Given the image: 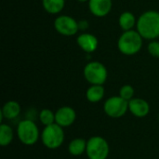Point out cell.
Instances as JSON below:
<instances>
[{
    "instance_id": "6da1fadb",
    "label": "cell",
    "mask_w": 159,
    "mask_h": 159,
    "mask_svg": "<svg viewBox=\"0 0 159 159\" xmlns=\"http://www.w3.org/2000/svg\"><path fill=\"white\" fill-rule=\"evenodd\" d=\"M137 31L143 39L156 40L159 37V12L148 10L143 12L137 20Z\"/></svg>"
},
{
    "instance_id": "7a4b0ae2",
    "label": "cell",
    "mask_w": 159,
    "mask_h": 159,
    "mask_svg": "<svg viewBox=\"0 0 159 159\" xmlns=\"http://www.w3.org/2000/svg\"><path fill=\"white\" fill-rule=\"evenodd\" d=\"M143 38L136 30H130L124 32L118 38L117 41V48L118 50L126 55L132 56L140 52L143 48Z\"/></svg>"
},
{
    "instance_id": "3957f363",
    "label": "cell",
    "mask_w": 159,
    "mask_h": 159,
    "mask_svg": "<svg viewBox=\"0 0 159 159\" xmlns=\"http://www.w3.org/2000/svg\"><path fill=\"white\" fill-rule=\"evenodd\" d=\"M64 130L63 128L54 123L49 126H46L41 132L40 139L45 147L50 150L60 148L64 142Z\"/></svg>"
},
{
    "instance_id": "277c9868",
    "label": "cell",
    "mask_w": 159,
    "mask_h": 159,
    "mask_svg": "<svg viewBox=\"0 0 159 159\" xmlns=\"http://www.w3.org/2000/svg\"><path fill=\"white\" fill-rule=\"evenodd\" d=\"M40 136L37 125L31 119L21 120L17 126V137L24 145L32 146L35 144Z\"/></svg>"
},
{
    "instance_id": "5b68a950",
    "label": "cell",
    "mask_w": 159,
    "mask_h": 159,
    "mask_svg": "<svg viewBox=\"0 0 159 159\" xmlns=\"http://www.w3.org/2000/svg\"><path fill=\"white\" fill-rule=\"evenodd\" d=\"M85 79L90 85H103L108 77V71L100 61H89L83 70Z\"/></svg>"
},
{
    "instance_id": "8992f818",
    "label": "cell",
    "mask_w": 159,
    "mask_h": 159,
    "mask_svg": "<svg viewBox=\"0 0 159 159\" xmlns=\"http://www.w3.org/2000/svg\"><path fill=\"white\" fill-rule=\"evenodd\" d=\"M109 153V143L103 137L93 136L87 141L86 154L89 159H107Z\"/></svg>"
},
{
    "instance_id": "52a82bcc",
    "label": "cell",
    "mask_w": 159,
    "mask_h": 159,
    "mask_svg": "<svg viewBox=\"0 0 159 159\" xmlns=\"http://www.w3.org/2000/svg\"><path fill=\"white\" fill-rule=\"evenodd\" d=\"M104 113L112 118H120L129 111V102L118 96L108 98L103 104Z\"/></svg>"
},
{
    "instance_id": "ba28073f",
    "label": "cell",
    "mask_w": 159,
    "mask_h": 159,
    "mask_svg": "<svg viewBox=\"0 0 159 159\" xmlns=\"http://www.w3.org/2000/svg\"><path fill=\"white\" fill-rule=\"evenodd\" d=\"M54 28L61 35L73 36L79 31L78 21L68 15H60L54 20Z\"/></svg>"
},
{
    "instance_id": "9c48e42d",
    "label": "cell",
    "mask_w": 159,
    "mask_h": 159,
    "mask_svg": "<svg viewBox=\"0 0 159 159\" xmlns=\"http://www.w3.org/2000/svg\"><path fill=\"white\" fill-rule=\"evenodd\" d=\"M76 119V113L70 106H62L55 112V123L62 128L72 126Z\"/></svg>"
},
{
    "instance_id": "30bf717a",
    "label": "cell",
    "mask_w": 159,
    "mask_h": 159,
    "mask_svg": "<svg viewBox=\"0 0 159 159\" xmlns=\"http://www.w3.org/2000/svg\"><path fill=\"white\" fill-rule=\"evenodd\" d=\"M89 8L92 15L98 18L107 16L112 10V0H89Z\"/></svg>"
},
{
    "instance_id": "8fae6325",
    "label": "cell",
    "mask_w": 159,
    "mask_h": 159,
    "mask_svg": "<svg viewBox=\"0 0 159 159\" xmlns=\"http://www.w3.org/2000/svg\"><path fill=\"white\" fill-rule=\"evenodd\" d=\"M129 111L136 117L143 118L150 113L149 103L141 98H133L129 102Z\"/></svg>"
},
{
    "instance_id": "7c38bea8",
    "label": "cell",
    "mask_w": 159,
    "mask_h": 159,
    "mask_svg": "<svg viewBox=\"0 0 159 159\" xmlns=\"http://www.w3.org/2000/svg\"><path fill=\"white\" fill-rule=\"evenodd\" d=\"M76 43L79 48L87 53L94 52L99 45L98 38L89 33H82L76 38Z\"/></svg>"
},
{
    "instance_id": "4fadbf2b",
    "label": "cell",
    "mask_w": 159,
    "mask_h": 159,
    "mask_svg": "<svg viewBox=\"0 0 159 159\" xmlns=\"http://www.w3.org/2000/svg\"><path fill=\"white\" fill-rule=\"evenodd\" d=\"M20 114V105L16 101L7 102L0 110V121L2 122L4 118L12 120L17 118Z\"/></svg>"
},
{
    "instance_id": "5bb4252c",
    "label": "cell",
    "mask_w": 159,
    "mask_h": 159,
    "mask_svg": "<svg viewBox=\"0 0 159 159\" xmlns=\"http://www.w3.org/2000/svg\"><path fill=\"white\" fill-rule=\"evenodd\" d=\"M105 94L103 85H91L86 91V98L89 102L96 103L101 102Z\"/></svg>"
},
{
    "instance_id": "9a60e30c",
    "label": "cell",
    "mask_w": 159,
    "mask_h": 159,
    "mask_svg": "<svg viewBox=\"0 0 159 159\" xmlns=\"http://www.w3.org/2000/svg\"><path fill=\"white\" fill-rule=\"evenodd\" d=\"M118 24L124 32L130 31V30H133V28L136 26L137 20L132 12L125 11V12L121 13V15L119 16Z\"/></svg>"
},
{
    "instance_id": "2e32d148",
    "label": "cell",
    "mask_w": 159,
    "mask_h": 159,
    "mask_svg": "<svg viewBox=\"0 0 159 159\" xmlns=\"http://www.w3.org/2000/svg\"><path fill=\"white\" fill-rule=\"evenodd\" d=\"M87 141L82 138H75L68 144V152L73 157H79L86 153Z\"/></svg>"
},
{
    "instance_id": "e0dca14e",
    "label": "cell",
    "mask_w": 159,
    "mask_h": 159,
    "mask_svg": "<svg viewBox=\"0 0 159 159\" xmlns=\"http://www.w3.org/2000/svg\"><path fill=\"white\" fill-rule=\"evenodd\" d=\"M43 8L49 14H59L65 6V0H42Z\"/></svg>"
},
{
    "instance_id": "ac0fdd59",
    "label": "cell",
    "mask_w": 159,
    "mask_h": 159,
    "mask_svg": "<svg viewBox=\"0 0 159 159\" xmlns=\"http://www.w3.org/2000/svg\"><path fill=\"white\" fill-rule=\"evenodd\" d=\"M14 138V132L10 126L7 124H1L0 126V145L6 147L11 143Z\"/></svg>"
},
{
    "instance_id": "d6986e66",
    "label": "cell",
    "mask_w": 159,
    "mask_h": 159,
    "mask_svg": "<svg viewBox=\"0 0 159 159\" xmlns=\"http://www.w3.org/2000/svg\"><path fill=\"white\" fill-rule=\"evenodd\" d=\"M38 118L42 125H44L45 127L49 126L55 123V113L52 112L50 109L46 108L40 111L38 115Z\"/></svg>"
},
{
    "instance_id": "ffe728a7",
    "label": "cell",
    "mask_w": 159,
    "mask_h": 159,
    "mask_svg": "<svg viewBox=\"0 0 159 159\" xmlns=\"http://www.w3.org/2000/svg\"><path fill=\"white\" fill-rule=\"evenodd\" d=\"M134 94H135L134 88L130 85H124L123 87H121L119 90V96L128 102H129L134 98Z\"/></svg>"
},
{
    "instance_id": "44dd1931",
    "label": "cell",
    "mask_w": 159,
    "mask_h": 159,
    "mask_svg": "<svg viewBox=\"0 0 159 159\" xmlns=\"http://www.w3.org/2000/svg\"><path fill=\"white\" fill-rule=\"evenodd\" d=\"M148 52L155 58H159V41L157 40H151L147 47Z\"/></svg>"
},
{
    "instance_id": "7402d4cb",
    "label": "cell",
    "mask_w": 159,
    "mask_h": 159,
    "mask_svg": "<svg viewBox=\"0 0 159 159\" xmlns=\"http://www.w3.org/2000/svg\"><path fill=\"white\" fill-rule=\"evenodd\" d=\"M78 26H79V30L86 31L89 28V22L86 20H79L78 21Z\"/></svg>"
},
{
    "instance_id": "603a6c76",
    "label": "cell",
    "mask_w": 159,
    "mask_h": 159,
    "mask_svg": "<svg viewBox=\"0 0 159 159\" xmlns=\"http://www.w3.org/2000/svg\"><path fill=\"white\" fill-rule=\"evenodd\" d=\"M78 2H80V3H86V2H89V0H77Z\"/></svg>"
},
{
    "instance_id": "cb8c5ba5",
    "label": "cell",
    "mask_w": 159,
    "mask_h": 159,
    "mask_svg": "<svg viewBox=\"0 0 159 159\" xmlns=\"http://www.w3.org/2000/svg\"><path fill=\"white\" fill-rule=\"evenodd\" d=\"M158 120H159V116H158Z\"/></svg>"
}]
</instances>
